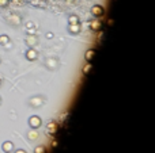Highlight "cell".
Here are the masks:
<instances>
[{"mask_svg":"<svg viewBox=\"0 0 155 153\" xmlns=\"http://www.w3.org/2000/svg\"><path fill=\"white\" fill-rule=\"evenodd\" d=\"M0 103H2V99H0Z\"/></svg>","mask_w":155,"mask_h":153,"instance_id":"26","label":"cell"},{"mask_svg":"<svg viewBox=\"0 0 155 153\" xmlns=\"http://www.w3.org/2000/svg\"><path fill=\"white\" fill-rule=\"evenodd\" d=\"M26 27H27V29H34V23H33V22H27Z\"/></svg>","mask_w":155,"mask_h":153,"instance_id":"20","label":"cell"},{"mask_svg":"<svg viewBox=\"0 0 155 153\" xmlns=\"http://www.w3.org/2000/svg\"><path fill=\"white\" fill-rule=\"evenodd\" d=\"M8 43H10V37H8V35H5V34L0 35V45L5 46V45H8Z\"/></svg>","mask_w":155,"mask_h":153,"instance_id":"13","label":"cell"},{"mask_svg":"<svg viewBox=\"0 0 155 153\" xmlns=\"http://www.w3.org/2000/svg\"><path fill=\"white\" fill-rule=\"evenodd\" d=\"M76 23H80L79 16L78 15H70L68 16V24H76Z\"/></svg>","mask_w":155,"mask_h":153,"instance_id":"12","label":"cell"},{"mask_svg":"<svg viewBox=\"0 0 155 153\" xmlns=\"http://www.w3.org/2000/svg\"><path fill=\"white\" fill-rule=\"evenodd\" d=\"M45 2H52V0H45Z\"/></svg>","mask_w":155,"mask_h":153,"instance_id":"25","label":"cell"},{"mask_svg":"<svg viewBox=\"0 0 155 153\" xmlns=\"http://www.w3.org/2000/svg\"><path fill=\"white\" fill-rule=\"evenodd\" d=\"M27 2H29L31 5H34V7H38V5L41 4V0H27Z\"/></svg>","mask_w":155,"mask_h":153,"instance_id":"18","label":"cell"},{"mask_svg":"<svg viewBox=\"0 0 155 153\" xmlns=\"http://www.w3.org/2000/svg\"><path fill=\"white\" fill-rule=\"evenodd\" d=\"M80 23H76V24H68V31L71 33V34H79L80 33Z\"/></svg>","mask_w":155,"mask_h":153,"instance_id":"10","label":"cell"},{"mask_svg":"<svg viewBox=\"0 0 155 153\" xmlns=\"http://www.w3.org/2000/svg\"><path fill=\"white\" fill-rule=\"evenodd\" d=\"M26 58L29 60V61H35V60L38 58V52L35 50L34 48H30L29 50L26 52Z\"/></svg>","mask_w":155,"mask_h":153,"instance_id":"4","label":"cell"},{"mask_svg":"<svg viewBox=\"0 0 155 153\" xmlns=\"http://www.w3.org/2000/svg\"><path fill=\"white\" fill-rule=\"evenodd\" d=\"M91 68H93V65H91V62H87V64L83 67V75H88V72L91 70Z\"/></svg>","mask_w":155,"mask_h":153,"instance_id":"15","label":"cell"},{"mask_svg":"<svg viewBox=\"0 0 155 153\" xmlns=\"http://www.w3.org/2000/svg\"><path fill=\"white\" fill-rule=\"evenodd\" d=\"M29 125L31 129L37 130L38 127H41V125H42V119L37 115H33V117H30V119H29Z\"/></svg>","mask_w":155,"mask_h":153,"instance_id":"2","label":"cell"},{"mask_svg":"<svg viewBox=\"0 0 155 153\" xmlns=\"http://www.w3.org/2000/svg\"><path fill=\"white\" fill-rule=\"evenodd\" d=\"M8 22H10V24L19 26V24L22 23V19H21V16H18V15H10L8 16Z\"/></svg>","mask_w":155,"mask_h":153,"instance_id":"8","label":"cell"},{"mask_svg":"<svg viewBox=\"0 0 155 153\" xmlns=\"http://www.w3.org/2000/svg\"><path fill=\"white\" fill-rule=\"evenodd\" d=\"M34 153H46V148L45 146H42V145H40V146H37V148L34 149Z\"/></svg>","mask_w":155,"mask_h":153,"instance_id":"16","label":"cell"},{"mask_svg":"<svg viewBox=\"0 0 155 153\" xmlns=\"http://www.w3.org/2000/svg\"><path fill=\"white\" fill-rule=\"evenodd\" d=\"M2 84H3V80H2V77H0V86H2Z\"/></svg>","mask_w":155,"mask_h":153,"instance_id":"24","label":"cell"},{"mask_svg":"<svg viewBox=\"0 0 155 153\" xmlns=\"http://www.w3.org/2000/svg\"><path fill=\"white\" fill-rule=\"evenodd\" d=\"M46 133L51 136H54L57 133V122L54 121H51L48 123V126H46Z\"/></svg>","mask_w":155,"mask_h":153,"instance_id":"5","label":"cell"},{"mask_svg":"<svg viewBox=\"0 0 155 153\" xmlns=\"http://www.w3.org/2000/svg\"><path fill=\"white\" fill-rule=\"evenodd\" d=\"M113 24V19H109V20H107V26H112Z\"/></svg>","mask_w":155,"mask_h":153,"instance_id":"23","label":"cell"},{"mask_svg":"<svg viewBox=\"0 0 155 153\" xmlns=\"http://www.w3.org/2000/svg\"><path fill=\"white\" fill-rule=\"evenodd\" d=\"M38 43V38L35 34H27L26 37V45L30 46V48H34L35 45Z\"/></svg>","mask_w":155,"mask_h":153,"instance_id":"3","label":"cell"},{"mask_svg":"<svg viewBox=\"0 0 155 153\" xmlns=\"http://www.w3.org/2000/svg\"><path fill=\"white\" fill-rule=\"evenodd\" d=\"M46 38L52 39V38H53V33H48V34H46Z\"/></svg>","mask_w":155,"mask_h":153,"instance_id":"21","label":"cell"},{"mask_svg":"<svg viewBox=\"0 0 155 153\" xmlns=\"http://www.w3.org/2000/svg\"><path fill=\"white\" fill-rule=\"evenodd\" d=\"M91 14H93L94 18H101L105 14V8L102 7L101 4H94L93 7H91Z\"/></svg>","mask_w":155,"mask_h":153,"instance_id":"1","label":"cell"},{"mask_svg":"<svg viewBox=\"0 0 155 153\" xmlns=\"http://www.w3.org/2000/svg\"><path fill=\"white\" fill-rule=\"evenodd\" d=\"M10 2H12L15 5H22V4H25L26 0H10Z\"/></svg>","mask_w":155,"mask_h":153,"instance_id":"19","label":"cell"},{"mask_svg":"<svg viewBox=\"0 0 155 153\" xmlns=\"http://www.w3.org/2000/svg\"><path fill=\"white\" fill-rule=\"evenodd\" d=\"M102 27V23L99 19H93V20H90V29L93 30V31H99Z\"/></svg>","mask_w":155,"mask_h":153,"instance_id":"7","label":"cell"},{"mask_svg":"<svg viewBox=\"0 0 155 153\" xmlns=\"http://www.w3.org/2000/svg\"><path fill=\"white\" fill-rule=\"evenodd\" d=\"M27 137H29L30 140H37V138H38V133L35 132V129H33V130H30V132L27 133Z\"/></svg>","mask_w":155,"mask_h":153,"instance_id":"14","label":"cell"},{"mask_svg":"<svg viewBox=\"0 0 155 153\" xmlns=\"http://www.w3.org/2000/svg\"><path fill=\"white\" fill-rule=\"evenodd\" d=\"M14 153H27L26 151H23V149H18V151H15Z\"/></svg>","mask_w":155,"mask_h":153,"instance_id":"22","label":"cell"},{"mask_svg":"<svg viewBox=\"0 0 155 153\" xmlns=\"http://www.w3.org/2000/svg\"><path fill=\"white\" fill-rule=\"evenodd\" d=\"M2 149H3V152H5V153H11L14 151V144L11 142V141H5V142H3Z\"/></svg>","mask_w":155,"mask_h":153,"instance_id":"9","label":"cell"},{"mask_svg":"<svg viewBox=\"0 0 155 153\" xmlns=\"http://www.w3.org/2000/svg\"><path fill=\"white\" fill-rule=\"evenodd\" d=\"M30 106L31 107H41L42 106V103H44V98L42 96H34V98H31L30 99Z\"/></svg>","mask_w":155,"mask_h":153,"instance_id":"6","label":"cell"},{"mask_svg":"<svg viewBox=\"0 0 155 153\" xmlns=\"http://www.w3.org/2000/svg\"><path fill=\"white\" fill-rule=\"evenodd\" d=\"M94 56H95V50H94V49H88V50L84 53V60L87 62H91L94 58Z\"/></svg>","mask_w":155,"mask_h":153,"instance_id":"11","label":"cell"},{"mask_svg":"<svg viewBox=\"0 0 155 153\" xmlns=\"http://www.w3.org/2000/svg\"><path fill=\"white\" fill-rule=\"evenodd\" d=\"M10 4V0H0V8H5Z\"/></svg>","mask_w":155,"mask_h":153,"instance_id":"17","label":"cell"}]
</instances>
